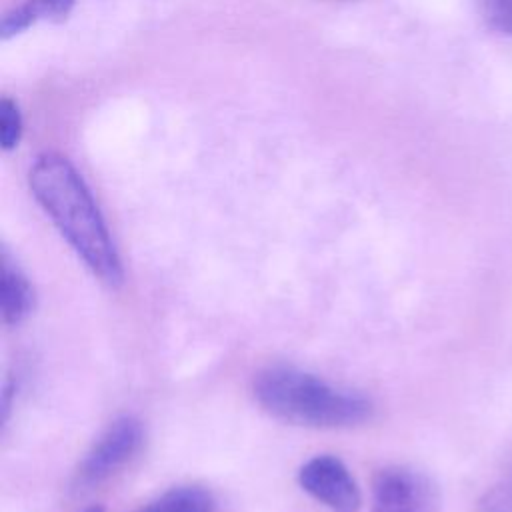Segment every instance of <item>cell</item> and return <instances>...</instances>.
Masks as SVG:
<instances>
[{
  "instance_id": "cell-8",
  "label": "cell",
  "mask_w": 512,
  "mask_h": 512,
  "mask_svg": "<svg viewBox=\"0 0 512 512\" xmlns=\"http://www.w3.org/2000/svg\"><path fill=\"white\" fill-rule=\"evenodd\" d=\"M22 136V116L14 100L2 98L0 102V144L4 150L18 146Z\"/></svg>"
},
{
  "instance_id": "cell-13",
  "label": "cell",
  "mask_w": 512,
  "mask_h": 512,
  "mask_svg": "<svg viewBox=\"0 0 512 512\" xmlns=\"http://www.w3.org/2000/svg\"><path fill=\"white\" fill-rule=\"evenodd\" d=\"M84 512H104V508H102V506H90V508H86Z\"/></svg>"
},
{
  "instance_id": "cell-5",
  "label": "cell",
  "mask_w": 512,
  "mask_h": 512,
  "mask_svg": "<svg viewBox=\"0 0 512 512\" xmlns=\"http://www.w3.org/2000/svg\"><path fill=\"white\" fill-rule=\"evenodd\" d=\"M300 488L330 512H358L360 488L348 466L332 454H316L298 470Z\"/></svg>"
},
{
  "instance_id": "cell-9",
  "label": "cell",
  "mask_w": 512,
  "mask_h": 512,
  "mask_svg": "<svg viewBox=\"0 0 512 512\" xmlns=\"http://www.w3.org/2000/svg\"><path fill=\"white\" fill-rule=\"evenodd\" d=\"M478 6L490 28L512 38V0H478Z\"/></svg>"
},
{
  "instance_id": "cell-6",
  "label": "cell",
  "mask_w": 512,
  "mask_h": 512,
  "mask_svg": "<svg viewBox=\"0 0 512 512\" xmlns=\"http://www.w3.org/2000/svg\"><path fill=\"white\" fill-rule=\"evenodd\" d=\"M36 304V292L24 270L2 252V286H0V310L2 320L8 326H16L30 316Z\"/></svg>"
},
{
  "instance_id": "cell-3",
  "label": "cell",
  "mask_w": 512,
  "mask_h": 512,
  "mask_svg": "<svg viewBox=\"0 0 512 512\" xmlns=\"http://www.w3.org/2000/svg\"><path fill=\"white\" fill-rule=\"evenodd\" d=\"M142 444V422L134 416L116 418L80 460L74 472V486L88 490L106 482L140 452Z\"/></svg>"
},
{
  "instance_id": "cell-10",
  "label": "cell",
  "mask_w": 512,
  "mask_h": 512,
  "mask_svg": "<svg viewBox=\"0 0 512 512\" xmlns=\"http://www.w3.org/2000/svg\"><path fill=\"white\" fill-rule=\"evenodd\" d=\"M38 18L36 14L32 12V8L26 4L18 6V8H12L4 14L2 18V26H0V32H2V38H10V36H16L20 34L22 30H26L30 24H34Z\"/></svg>"
},
{
  "instance_id": "cell-2",
  "label": "cell",
  "mask_w": 512,
  "mask_h": 512,
  "mask_svg": "<svg viewBox=\"0 0 512 512\" xmlns=\"http://www.w3.org/2000/svg\"><path fill=\"white\" fill-rule=\"evenodd\" d=\"M252 392L270 416L294 426L350 428L368 420L372 414L368 398L286 364L260 370L254 378Z\"/></svg>"
},
{
  "instance_id": "cell-11",
  "label": "cell",
  "mask_w": 512,
  "mask_h": 512,
  "mask_svg": "<svg viewBox=\"0 0 512 512\" xmlns=\"http://www.w3.org/2000/svg\"><path fill=\"white\" fill-rule=\"evenodd\" d=\"M478 512H512V482L490 488L480 498Z\"/></svg>"
},
{
  "instance_id": "cell-12",
  "label": "cell",
  "mask_w": 512,
  "mask_h": 512,
  "mask_svg": "<svg viewBox=\"0 0 512 512\" xmlns=\"http://www.w3.org/2000/svg\"><path fill=\"white\" fill-rule=\"evenodd\" d=\"M28 6L36 18L64 20L74 8V0H28Z\"/></svg>"
},
{
  "instance_id": "cell-7",
  "label": "cell",
  "mask_w": 512,
  "mask_h": 512,
  "mask_svg": "<svg viewBox=\"0 0 512 512\" xmlns=\"http://www.w3.org/2000/svg\"><path fill=\"white\" fill-rule=\"evenodd\" d=\"M214 496L210 490L188 484L166 490L156 496L148 504H144L138 512H214Z\"/></svg>"
},
{
  "instance_id": "cell-1",
  "label": "cell",
  "mask_w": 512,
  "mask_h": 512,
  "mask_svg": "<svg viewBox=\"0 0 512 512\" xmlns=\"http://www.w3.org/2000/svg\"><path fill=\"white\" fill-rule=\"evenodd\" d=\"M30 192L84 266L104 284H122L124 270L102 212L78 170L60 154L36 158Z\"/></svg>"
},
{
  "instance_id": "cell-4",
  "label": "cell",
  "mask_w": 512,
  "mask_h": 512,
  "mask_svg": "<svg viewBox=\"0 0 512 512\" xmlns=\"http://www.w3.org/2000/svg\"><path fill=\"white\" fill-rule=\"evenodd\" d=\"M372 512H440L438 490L424 472L388 466L374 476Z\"/></svg>"
}]
</instances>
